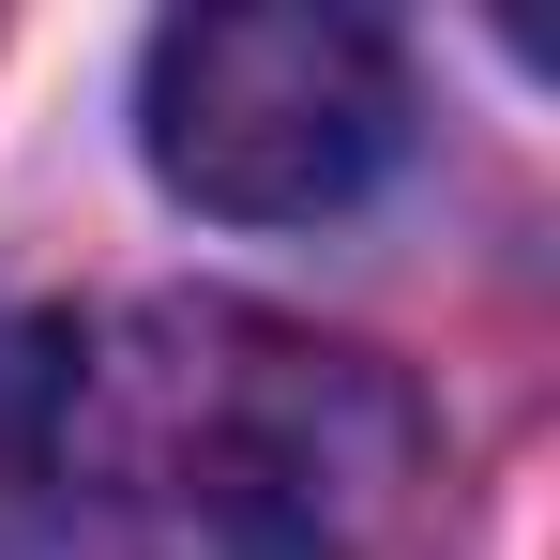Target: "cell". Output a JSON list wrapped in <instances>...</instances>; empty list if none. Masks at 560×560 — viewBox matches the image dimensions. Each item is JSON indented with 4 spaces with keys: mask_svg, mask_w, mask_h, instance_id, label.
I'll list each match as a JSON object with an SVG mask.
<instances>
[{
    "mask_svg": "<svg viewBox=\"0 0 560 560\" xmlns=\"http://www.w3.org/2000/svg\"><path fill=\"white\" fill-rule=\"evenodd\" d=\"M61 469L106 560H394L424 515V394L349 334L167 288L77 334Z\"/></svg>",
    "mask_w": 560,
    "mask_h": 560,
    "instance_id": "cell-1",
    "label": "cell"
},
{
    "mask_svg": "<svg viewBox=\"0 0 560 560\" xmlns=\"http://www.w3.org/2000/svg\"><path fill=\"white\" fill-rule=\"evenodd\" d=\"M137 137L167 197L228 212V228H318L364 212L409 152V61L378 15L334 0H228V15H167L137 61Z\"/></svg>",
    "mask_w": 560,
    "mask_h": 560,
    "instance_id": "cell-2",
    "label": "cell"
},
{
    "mask_svg": "<svg viewBox=\"0 0 560 560\" xmlns=\"http://www.w3.org/2000/svg\"><path fill=\"white\" fill-rule=\"evenodd\" d=\"M61 409H77V318L0 303V560H77Z\"/></svg>",
    "mask_w": 560,
    "mask_h": 560,
    "instance_id": "cell-3",
    "label": "cell"
}]
</instances>
